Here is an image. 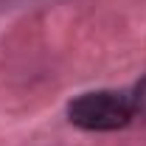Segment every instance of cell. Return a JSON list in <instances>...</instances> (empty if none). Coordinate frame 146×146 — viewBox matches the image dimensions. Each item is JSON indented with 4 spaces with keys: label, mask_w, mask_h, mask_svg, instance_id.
Masks as SVG:
<instances>
[{
    "label": "cell",
    "mask_w": 146,
    "mask_h": 146,
    "mask_svg": "<svg viewBox=\"0 0 146 146\" xmlns=\"http://www.w3.org/2000/svg\"><path fill=\"white\" fill-rule=\"evenodd\" d=\"M132 107H135V118L146 121V76L138 82V87L132 90Z\"/></svg>",
    "instance_id": "2"
},
{
    "label": "cell",
    "mask_w": 146,
    "mask_h": 146,
    "mask_svg": "<svg viewBox=\"0 0 146 146\" xmlns=\"http://www.w3.org/2000/svg\"><path fill=\"white\" fill-rule=\"evenodd\" d=\"M135 118L132 93L124 90H90L76 96L68 104V121L87 132L124 129Z\"/></svg>",
    "instance_id": "1"
}]
</instances>
